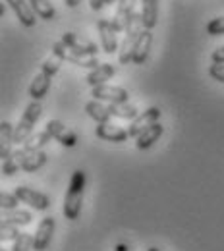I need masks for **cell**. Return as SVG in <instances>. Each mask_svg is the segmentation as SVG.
<instances>
[{
  "instance_id": "1",
  "label": "cell",
  "mask_w": 224,
  "mask_h": 251,
  "mask_svg": "<svg viewBox=\"0 0 224 251\" xmlns=\"http://www.w3.org/2000/svg\"><path fill=\"white\" fill-rule=\"evenodd\" d=\"M87 184V174L83 170H75L70 178V184L64 195V207L62 215L66 220H77L81 213V203H83V191Z\"/></svg>"
},
{
  "instance_id": "2",
  "label": "cell",
  "mask_w": 224,
  "mask_h": 251,
  "mask_svg": "<svg viewBox=\"0 0 224 251\" xmlns=\"http://www.w3.org/2000/svg\"><path fill=\"white\" fill-rule=\"evenodd\" d=\"M41 112H43V106H41L39 100H31V102L27 104L25 112L22 114L20 122H18L16 129H14V143H16V145L22 147V145L31 137L33 127L37 124V120L41 118Z\"/></svg>"
},
{
  "instance_id": "3",
  "label": "cell",
  "mask_w": 224,
  "mask_h": 251,
  "mask_svg": "<svg viewBox=\"0 0 224 251\" xmlns=\"http://www.w3.org/2000/svg\"><path fill=\"white\" fill-rule=\"evenodd\" d=\"M143 20H141V14H133L129 18L128 25H126V31H124V39L120 43V50H118V60L120 64H129L131 62V52H133V47L139 39V35L143 33Z\"/></svg>"
},
{
  "instance_id": "4",
  "label": "cell",
  "mask_w": 224,
  "mask_h": 251,
  "mask_svg": "<svg viewBox=\"0 0 224 251\" xmlns=\"http://www.w3.org/2000/svg\"><path fill=\"white\" fill-rule=\"evenodd\" d=\"M52 56L60 58L62 62H70V64H74V66L89 68V70H95V68L100 66L95 56H83V54H77V52H74L72 49H68L62 41H58V43L52 45Z\"/></svg>"
},
{
  "instance_id": "5",
  "label": "cell",
  "mask_w": 224,
  "mask_h": 251,
  "mask_svg": "<svg viewBox=\"0 0 224 251\" xmlns=\"http://www.w3.org/2000/svg\"><path fill=\"white\" fill-rule=\"evenodd\" d=\"M160 114H162V112H160L159 106H151V108H147L145 112H139V116L129 122V127H128L129 137H131V139H137L147 127H151L153 124L159 122Z\"/></svg>"
},
{
  "instance_id": "6",
  "label": "cell",
  "mask_w": 224,
  "mask_h": 251,
  "mask_svg": "<svg viewBox=\"0 0 224 251\" xmlns=\"http://www.w3.org/2000/svg\"><path fill=\"white\" fill-rule=\"evenodd\" d=\"M14 195H16L22 203L29 205L31 209H37V211H47V209L50 207L49 195H45V193H41V191H37V189L27 188V186H18V188L14 189Z\"/></svg>"
},
{
  "instance_id": "7",
  "label": "cell",
  "mask_w": 224,
  "mask_h": 251,
  "mask_svg": "<svg viewBox=\"0 0 224 251\" xmlns=\"http://www.w3.org/2000/svg\"><path fill=\"white\" fill-rule=\"evenodd\" d=\"M91 95L95 97V100L100 102H108V104H124L129 102V93L124 87H116V85H99L93 87Z\"/></svg>"
},
{
  "instance_id": "8",
  "label": "cell",
  "mask_w": 224,
  "mask_h": 251,
  "mask_svg": "<svg viewBox=\"0 0 224 251\" xmlns=\"http://www.w3.org/2000/svg\"><path fill=\"white\" fill-rule=\"evenodd\" d=\"M60 41L64 43L68 49H72L74 52L83 54V56H95L97 52H99V47L93 41H89V39H85V37H81L77 33L66 31Z\"/></svg>"
},
{
  "instance_id": "9",
  "label": "cell",
  "mask_w": 224,
  "mask_h": 251,
  "mask_svg": "<svg viewBox=\"0 0 224 251\" xmlns=\"http://www.w3.org/2000/svg\"><path fill=\"white\" fill-rule=\"evenodd\" d=\"M54 228H56V222L52 217H45V219L39 222L35 234H33V250L35 251H45L50 246V240L54 236Z\"/></svg>"
},
{
  "instance_id": "10",
  "label": "cell",
  "mask_w": 224,
  "mask_h": 251,
  "mask_svg": "<svg viewBox=\"0 0 224 251\" xmlns=\"http://www.w3.org/2000/svg\"><path fill=\"white\" fill-rule=\"evenodd\" d=\"M97 31L100 37V47L106 54H114L118 50V33L114 31L110 20H99L97 22Z\"/></svg>"
},
{
  "instance_id": "11",
  "label": "cell",
  "mask_w": 224,
  "mask_h": 251,
  "mask_svg": "<svg viewBox=\"0 0 224 251\" xmlns=\"http://www.w3.org/2000/svg\"><path fill=\"white\" fill-rule=\"evenodd\" d=\"M45 129L52 135V139H56L64 147H75V143H77V135L72 129H68L64 122H60V120H49Z\"/></svg>"
},
{
  "instance_id": "12",
  "label": "cell",
  "mask_w": 224,
  "mask_h": 251,
  "mask_svg": "<svg viewBox=\"0 0 224 251\" xmlns=\"http://www.w3.org/2000/svg\"><path fill=\"white\" fill-rule=\"evenodd\" d=\"M135 2H137V0H118L116 14H114V18L110 20V22H112V27H114L116 33L126 31V25H128L129 18L135 14Z\"/></svg>"
},
{
  "instance_id": "13",
  "label": "cell",
  "mask_w": 224,
  "mask_h": 251,
  "mask_svg": "<svg viewBox=\"0 0 224 251\" xmlns=\"http://www.w3.org/2000/svg\"><path fill=\"white\" fill-rule=\"evenodd\" d=\"M95 135L99 139H104V141H110V143H124L129 139V133L126 127L116 124H97L95 127Z\"/></svg>"
},
{
  "instance_id": "14",
  "label": "cell",
  "mask_w": 224,
  "mask_h": 251,
  "mask_svg": "<svg viewBox=\"0 0 224 251\" xmlns=\"http://www.w3.org/2000/svg\"><path fill=\"white\" fill-rule=\"evenodd\" d=\"M151 47H153V33L143 29V33L139 35L135 47H133V52H131V62L141 66V64L147 62L149 58V52H151Z\"/></svg>"
},
{
  "instance_id": "15",
  "label": "cell",
  "mask_w": 224,
  "mask_h": 251,
  "mask_svg": "<svg viewBox=\"0 0 224 251\" xmlns=\"http://www.w3.org/2000/svg\"><path fill=\"white\" fill-rule=\"evenodd\" d=\"M6 2L10 4V8L14 10L16 18L20 20V24L24 27H33L37 24V16H35L29 2H25V0H6Z\"/></svg>"
},
{
  "instance_id": "16",
  "label": "cell",
  "mask_w": 224,
  "mask_h": 251,
  "mask_svg": "<svg viewBox=\"0 0 224 251\" xmlns=\"http://www.w3.org/2000/svg\"><path fill=\"white\" fill-rule=\"evenodd\" d=\"M116 74V66L114 64H100L99 68L91 70L85 77L87 85L91 87H99V85H104V81H108L112 75Z\"/></svg>"
},
{
  "instance_id": "17",
  "label": "cell",
  "mask_w": 224,
  "mask_h": 251,
  "mask_svg": "<svg viewBox=\"0 0 224 251\" xmlns=\"http://www.w3.org/2000/svg\"><path fill=\"white\" fill-rule=\"evenodd\" d=\"M164 133V127H162V124H153L151 127H147L137 139H135V147L139 149V151H145V149H151L157 141L160 139V135Z\"/></svg>"
},
{
  "instance_id": "18",
  "label": "cell",
  "mask_w": 224,
  "mask_h": 251,
  "mask_svg": "<svg viewBox=\"0 0 224 251\" xmlns=\"http://www.w3.org/2000/svg\"><path fill=\"white\" fill-rule=\"evenodd\" d=\"M141 20L143 27L151 31L159 22V0H141Z\"/></svg>"
},
{
  "instance_id": "19",
  "label": "cell",
  "mask_w": 224,
  "mask_h": 251,
  "mask_svg": "<svg viewBox=\"0 0 224 251\" xmlns=\"http://www.w3.org/2000/svg\"><path fill=\"white\" fill-rule=\"evenodd\" d=\"M14 126L10 124V122H2L0 124V158L2 160H6V158L10 157L12 153H14Z\"/></svg>"
},
{
  "instance_id": "20",
  "label": "cell",
  "mask_w": 224,
  "mask_h": 251,
  "mask_svg": "<svg viewBox=\"0 0 224 251\" xmlns=\"http://www.w3.org/2000/svg\"><path fill=\"white\" fill-rule=\"evenodd\" d=\"M50 81H52V77L49 74H45V72H39L33 77L31 85H29V97L33 100L45 99V95L49 93V89H50Z\"/></svg>"
},
{
  "instance_id": "21",
  "label": "cell",
  "mask_w": 224,
  "mask_h": 251,
  "mask_svg": "<svg viewBox=\"0 0 224 251\" xmlns=\"http://www.w3.org/2000/svg\"><path fill=\"white\" fill-rule=\"evenodd\" d=\"M29 155V151L25 147H20L16 149L10 157L2 162V174L4 176H14L18 170H22V164H24V158Z\"/></svg>"
},
{
  "instance_id": "22",
  "label": "cell",
  "mask_w": 224,
  "mask_h": 251,
  "mask_svg": "<svg viewBox=\"0 0 224 251\" xmlns=\"http://www.w3.org/2000/svg\"><path fill=\"white\" fill-rule=\"evenodd\" d=\"M85 112L89 114V118H93L97 124H108L110 122V118H112V114H110V108H108V104H102L100 100H89L87 104H85Z\"/></svg>"
},
{
  "instance_id": "23",
  "label": "cell",
  "mask_w": 224,
  "mask_h": 251,
  "mask_svg": "<svg viewBox=\"0 0 224 251\" xmlns=\"http://www.w3.org/2000/svg\"><path fill=\"white\" fill-rule=\"evenodd\" d=\"M29 4H31L35 16H39L41 20H45V22H52L54 20L56 10L50 4V0H29Z\"/></svg>"
},
{
  "instance_id": "24",
  "label": "cell",
  "mask_w": 224,
  "mask_h": 251,
  "mask_svg": "<svg viewBox=\"0 0 224 251\" xmlns=\"http://www.w3.org/2000/svg\"><path fill=\"white\" fill-rule=\"evenodd\" d=\"M110 108V114L114 118H120V120H135L139 116V110L135 106H131L129 102H124V104H108Z\"/></svg>"
},
{
  "instance_id": "25",
  "label": "cell",
  "mask_w": 224,
  "mask_h": 251,
  "mask_svg": "<svg viewBox=\"0 0 224 251\" xmlns=\"http://www.w3.org/2000/svg\"><path fill=\"white\" fill-rule=\"evenodd\" d=\"M52 141V135L47 131V129H43V131H37V133H33L31 137L22 145V147H25L29 153H33V151H41L47 143H50Z\"/></svg>"
},
{
  "instance_id": "26",
  "label": "cell",
  "mask_w": 224,
  "mask_h": 251,
  "mask_svg": "<svg viewBox=\"0 0 224 251\" xmlns=\"http://www.w3.org/2000/svg\"><path fill=\"white\" fill-rule=\"evenodd\" d=\"M47 158H49V155H47L43 149H41V151H33V153H29L27 157L24 158L22 170H25V172H35V170H39V168L45 166Z\"/></svg>"
},
{
  "instance_id": "27",
  "label": "cell",
  "mask_w": 224,
  "mask_h": 251,
  "mask_svg": "<svg viewBox=\"0 0 224 251\" xmlns=\"http://www.w3.org/2000/svg\"><path fill=\"white\" fill-rule=\"evenodd\" d=\"M33 220L31 213L27 211H20V209H14V211H4L2 215V222H8V224H14V226H25Z\"/></svg>"
},
{
  "instance_id": "28",
  "label": "cell",
  "mask_w": 224,
  "mask_h": 251,
  "mask_svg": "<svg viewBox=\"0 0 224 251\" xmlns=\"http://www.w3.org/2000/svg\"><path fill=\"white\" fill-rule=\"evenodd\" d=\"M29 250H33V234L22 232L18 236V240H14L12 251H29Z\"/></svg>"
},
{
  "instance_id": "29",
  "label": "cell",
  "mask_w": 224,
  "mask_h": 251,
  "mask_svg": "<svg viewBox=\"0 0 224 251\" xmlns=\"http://www.w3.org/2000/svg\"><path fill=\"white\" fill-rule=\"evenodd\" d=\"M18 236H20V230H18V226H14V224H8V222H2V224H0V240H2V242L18 240Z\"/></svg>"
},
{
  "instance_id": "30",
  "label": "cell",
  "mask_w": 224,
  "mask_h": 251,
  "mask_svg": "<svg viewBox=\"0 0 224 251\" xmlns=\"http://www.w3.org/2000/svg\"><path fill=\"white\" fill-rule=\"evenodd\" d=\"M18 205H20V199L14 193H6V191L0 193V207H2V211H14V209H18Z\"/></svg>"
},
{
  "instance_id": "31",
  "label": "cell",
  "mask_w": 224,
  "mask_h": 251,
  "mask_svg": "<svg viewBox=\"0 0 224 251\" xmlns=\"http://www.w3.org/2000/svg\"><path fill=\"white\" fill-rule=\"evenodd\" d=\"M60 64H62V60H60V58L50 56V58H47V60L43 62V66H41V72H45V74H49V75L52 77V75H56V74H58Z\"/></svg>"
},
{
  "instance_id": "32",
  "label": "cell",
  "mask_w": 224,
  "mask_h": 251,
  "mask_svg": "<svg viewBox=\"0 0 224 251\" xmlns=\"http://www.w3.org/2000/svg\"><path fill=\"white\" fill-rule=\"evenodd\" d=\"M207 33L211 37H219V35H224V16L223 18H215L207 24Z\"/></svg>"
},
{
  "instance_id": "33",
  "label": "cell",
  "mask_w": 224,
  "mask_h": 251,
  "mask_svg": "<svg viewBox=\"0 0 224 251\" xmlns=\"http://www.w3.org/2000/svg\"><path fill=\"white\" fill-rule=\"evenodd\" d=\"M209 75L217 81L224 83V64H211L209 66Z\"/></svg>"
},
{
  "instance_id": "34",
  "label": "cell",
  "mask_w": 224,
  "mask_h": 251,
  "mask_svg": "<svg viewBox=\"0 0 224 251\" xmlns=\"http://www.w3.org/2000/svg\"><path fill=\"white\" fill-rule=\"evenodd\" d=\"M211 60H213V64H224V47H219L217 50H213Z\"/></svg>"
},
{
  "instance_id": "35",
  "label": "cell",
  "mask_w": 224,
  "mask_h": 251,
  "mask_svg": "<svg viewBox=\"0 0 224 251\" xmlns=\"http://www.w3.org/2000/svg\"><path fill=\"white\" fill-rule=\"evenodd\" d=\"M89 4H91V8L97 12V10H100V8H102L106 2H104V0H89Z\"/></svg>"
},
{
  "instance_id": "36",
  "label": "cell",
  "mask_w": 224,
  "mask_h": 251,
  "mask_svg": "<svg viewBox=\"0 0 224 251\" xmlns=\"http://www.w3.org/2000/svg\"><path fill=\"white\" fill-rule=\"evenodd\" d=\"M81 2H83V0H66V6H68V8H77Z\"/></svg>"
},
{
  "instance_id": "37",
  "label": "cell",
  "mask_w": 224,
  "mask_h": 251,
  "mask_svg": "<svg viewBox=\"0 0 224 251\" xmlns=\"http://www.w3.org/2000/svg\"><path fill=\"white\" fill-rule=\"evenodd\" d=\"M114 251H129V248L126 246V244H118V246L114 248Z\"/></svg>"
},
{
  "instance_id": "38",
  "label": "cell",
  "mask_w": 224,
  "mask_h": 251,
  "mask_svg": "<svg viewBox=\"0 0 224 251\" xmlns=\"http://www.w3.org/2000/svg\"><path fill=\"white\" fill-rule=\"evenodd\" d=\"M106 4H114V2H118V0H104Z\"/></svg>"
},
{
  "instance_id": "39",
  "label": "cell",
  "mask_w": 224,
  "mask_h": 251,
  "mask_svg": "<svg viewBox=\"0 0 224 251\" xmlns=\"http://www.w3.org/2000/svg\"><path fill=\"white\" fill-rule=\"evenodd\" d=\"M147 251H160V250H159V248H149Z\"/></svg>"
},
{
  "instance_id": "40",
  "label": "cell",
  "mask_w": 224,
  "mask_h": 251,
  "mask_svg": "<svg viewBox=\"0 0 224 251\" xmlns=\"http://www.w3.org/2000/svg\"><path fill=\"white\" fill-rule=\"evenodd\" d=\"M2 251H8V250H2ZM10 251H12V250H10Z\"/></svg>"
}]
</instances>
